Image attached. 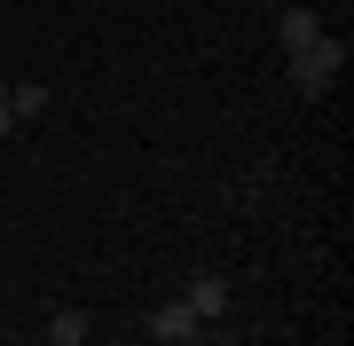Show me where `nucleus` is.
I'll list each match as a JSON object with an SVG mask.
<instances>
[{
	"label": "nucleus",
	"mask_w": 354,
	"mask_h": 346,
	"mask_svg": "<svg viewBox=\"0 0 354 346\" xmlns=\"http://www.w3.org/2000/svg\"><path fill=\"white\" fill-rule=\"evenodd\" d=\"M8 95V118H39L48 110V87H39V79H16V87H0Z\"/></svg>",
	"instance_id": "obj_5"
},
{
	"label": "nucleus",
	"mask_w": 354,
	"mask_h": 346,
	"mask_svg": "<svg viewBox=\"0 0 354 346\" xmlns=\"http://www.w3.org/2000/svg\"><path fill=\"white\" fill-rule=\"evenodd\" d=\"M276 39H283V55L315 48V39H323V24H315V8H283V16H276Z\"/></svg>",
	"instance_id": "obj_4"
},
{
	"label": "nucleus",
	"mask_w": 354,
	"mask_h": 346,
	"mask_svg": "<svg viewBox=\"0 0 354 346\" xmlns=\"http://www.w3.org/2000/svg\"><path fill=\"white\" fill-rule=\"evenodd\" d=\"M48 346H87V315H79V307H64V315L48 323Z\"/></svg>",
	"instance_id": "obj_6"
},
{
	"label": "nucleus",
	"mask_w": 354,
	"mask_h": 346,
	"mask_svg": "<svg viewBox=\"0 0 354 346\" xmlns=\"http://www.w3.org/2000/svg\"><path fill=\"white\" fill-rule=\"evenodd\" d=\"M181 307H189L197 323H221V315H228V283H221V276H197L189 291H181Z\"/></svg>",
	"instance_id": "obj_3"
},
{
	"label": "nucleus",
	"mask_w": 354,
	"mask_h": 346,
	"mask_svg": "<svg viewBox=\"0 0 354 346\" xmlns=\"http://www.w3.org/2000/svg\"><path fill=\"white\" fill-rule=\"evenodd\" d=\"M197 331H205V323H197L189 307H181V299H165V307L150 315V338H158V346H189Z\"/></svg>",
	"instance_id": "obj_2"
},
{
	"label": "nucleus",
	"mask_w": 354,
	"mask_h": 346,
	"mask_svg": "<svg viewBox=\"0 0 354 346\" xmlns=\"http://www.w3.org/2000/svg\"><path fill=\"white\" fill-rule=\"evenodd\" d=\"M8 126H16V118H8V95H0V134H8Z\"/></svg>",
	"instance_id": "obj_7"
},
{
	"label": "nucleus",
	"mask_w": 354,
	"mask_h": 346,
	"mask_svg": "<svg viewBox=\"0 0 354 346\" xmlns=\"http://www.w3.org/2000/svg\"><path fill=\"white\" fill-rule=\"evenodd\" d=\"M339 71H346V48L339 39H315V48L291 55V95H299V103H323V95L339 87Z\"/></svg>",
	"instance_id": "obj_1"
}]
</instances>
